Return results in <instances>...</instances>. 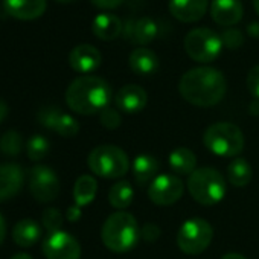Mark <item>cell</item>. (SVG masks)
<instances>
[{"label": "cell", "mask_w": 259, "mask_h": 259, "mask_svg": "<svg viewBox=\"0 0 259 259\" xmlns=\"http://www.w3.org/2000/svg\"><path fill=\"white\" fill-rule=\"evenodd\" d=\"M227 82L224 75L209 66H200L188 70L179 82L182 98L197 107H213L226 95Z\"/></svg>", "instance_id": "cell-1"}, {"label": "cell", "mask_w": 259, "mask_h": 259, "mask_svg": "<svg viewBox=\"0 0 259 259\" xmlns=\"http://www.w3.org/2000/svg\"><path fill=\"white\" fill-rule=\"evenodd\" d=\"M111 85L99 76L82 75L73 79L66 90V104L78 114L101 113L111 101Z\"/></svg>", "instance_id": "cell-2"}, {"label": "cell", "mask_w": 259, "mask_h": 259, "mask_svg": "<svg viewBox=\"0 0 259 259\" xmlns=\"http://www.w3.org/2000/svg\"><path fill=\"white\" fill-rule=\"evenodd\" d=\"M141 238L138 220L125 210L111 213L102 224L101 239L104 245L114 253L133 250Z\"/></svg>", "instance_id": "cell-3"}, {"label": "cell", "mask_w": 259, "mask_h": 259, "mask_svg": "<svg viewBox=\"0 0 259 259\" xmlns=\"http://www.w3.org/2000/svg\"><path fill=\"white\" fill-rule=\"evenodd\" d=\"M204 147L220 157H235L244 150V135L230 122H217L210 125L203 136Z\"/></svg>", "instance_id": "cell-4"}, {"label": "cell", "mask_w": 259, "mask_h": 259, "mask_svg": "<svg viewBox=\"0 0 259 259\" xmlns=\"http://www.w3.org/2000/svg\"><path fill=\"white\" fill-rule=\"evenodd\" d=\"M188 191L197 203L213 206L224 198L226 180L213 168H198L188 179Z\"/></svg>", "instance_id": "cell-5"}, {"label": "cell", "mask_w": 259, "mask_h": 259, "mask_svg": "<svg viewBox=\"0 0 259 259\" xmlns=\"http://www.w3.org/2000/svg\"><path fill=\"white\" fill-rule=\"evenodd\" d=\"M90 171L102 179H120L130 169V159L116 145H99L87 157Z\"/></svg>", "instance_id": "cell-6"}, {"label": "cell", "mask_w": 259, "mask_h": 259, "mask_svg": "<svg viewBox=\"0 0 259 259\" xmlns=\"http://www.w3.org/2000/svg\"><path fill=\"white\" fill-rule=\"evenodd\" d=\"M183 48L188 57L197 63H212L215 61L224 45L221 35L209 28H195L189 31L183 40Z\"/></svg>", "instance_id": "cell-7"}, {"label": "cell", "mask_w": 259, "mask_h": 259, "mask_svg": "<svg viewBox=\"0 0 259 259\" xmlns=\"http://www.w3.org/2000/svg\"><path fill=\"white\" fill-rule=\"evenodd\" d=\"M213 229L203 218H191L177 232V245L186 254H200L212 242Z\"/></svg>", "instance_id": "cell-8"}, {"label": "cell", "mask_w": 259, "mask_h": 259, "mask_svg": "<svg viewBox=\"0 0 259 259\" xmlns=\"http://www.w3.org/2000/svg\"><path fill=\"white\" fill-rule=\"evenodd\" d=\"M29 189L37 201L51 203L60 194V179L52 168L37 165L29 172Z\"/></svg>", "instance_id": "cell-9"}, {"label": "cell", "mask_w": 259, "mask_h": 259, "mask_svg": "<svg viewBox=\"0 0 259 259\" xmlns=\"http://www.w3.org/2000/svg\"><path fill=\"white\" fill-rule=\"evenodd\" d=\"M183 191L185 185L182 179L171 174H162L150 185L148 197L157 206H171L182 198Z\"/></svg>", "instance_id": "cell-10"}, {"label": "cell", "mask_w": 259, "mask_h": 259, "mask_svg": "<svg viewBox=\"0 0 259 259\" xmlns=\"http://www.w3.org/2000/svg\"><path fill=\"white\" fill-rule=\"evenodd\" d=\"M43 253L46 259H79L81 245L70 233L58 230L46 236L43 242Z\"/></svg>", "instance_id": "cell-11"}, {"label": "cell", "mask_w": 259, "mask_h": 259, "mask_svg": "<svg viewBox=\"0 0 259 259\" xmlns=\"http://www.w3.org/2000/svg\"><path fill=\"white\" fill-rule=\"evenodd\" d=\"M38 122L63 138H73L79 132L78 120L55 105H46L38 111Z\"/></svg>", "instance_id": "cell-12"}, {"label": "cell", "mask_w": 259, "mask_h": 259, "mask_svg": "<svg viewBox=\"0 0 259 259\" xmlns=\"http://www.w3.org/2000/svg\"><path fill=\"white\" fill-rule=\"evenodd\" d=\"M159 34V26L151 17H141L128 20L123 26V37L133 45H139L144 48L145 45L151 43Z\"/></svg>", "instance_id": "cell-13"}, {"label": "cell", "mask_w": 259, "mask_h": 259, "mask_svg": "<svg viewBox=\"0 0 259 259\" xmlns=\"http://www.w3.org/2000/svg\"><path fill=\"white\" fill-rule=\"evenodd\" d=\"M25 172L17 163L0 165V203L13 200L23 188Z\"/></svg>", "instance_id": "cell-14"}, {"label": "cell", "mask_w": 259, "mask_h": 259, "mask_svg": "<svg viewBox=\"0 0 259 259\" xmlns=\"http://www.w3.org/2000/svg\"><path fill=\"white\" fill-rule=\"evenodd\" d=\"M147 102H148V95L138 84H126L120 87L114 96L116 107L126 114H135L142 111Z\"/></svg>", "instance_id": "cell-15"}, {"label": "cell", "mask_w": 259, "mask_h": 259, "mask_svg": "<svg viewBox=\"0 0 259 259\" xmlns=\"http://www.w3.org/2000/svg\"><path fill=\"white\" fill-rule=\"evenodd\" d=\"M101 52L92 45H78L69 54L70 67L82 75L95 72L101 66Z\"/></svg>", "instance_id": "cell-16"}, {"label": "cell", "mask_w": 259, "mask_h": 259, "mask_svg": "<svg viewBox=\"0 0 259 259\" xmlns=\"http://www.w3.org/2000/svg\"><path fill=\"white\" fill-rule=\"evenodd\" d=\"M244 8L241 0H212L210 17L212 20L224 28H230L242 20Z\"/></svg>", "instance_id": "cell-17"}, {"label": "cell", "mask_w": 259, "mask_h": 259, "mask_svg": "<svg viewBox=\"0 0 259 259\" xmlns=\"http://www.w3.org/2000/svg\"><path fill=\"white\" fill-rule=\"evenodd\" d=\"M209 0H169L168 8L174 19L182 23H195L207 11Z\"/></svg>", "instance_id": "cell-18"}, {"label": "cell", "mask_w": 259, "mask_h": 259, "mask_svg": "<svg viewBox=\"0 0 259 259\" xmlns=\"http://www.w3.org/2000/svg\"><path fill=\"white\" fill-rule=\"evenodd\" d=\"M5 11L17 20H35L46 11L48 0H4Z\"/></svg>", "instance_id": "cell-19"}, {"label": "cell", "mask_w": 259, "mask_h": 259, "mask_svg": "<svg viewBox=\"0 0 259 259\" xmlns=\"http://www.w3.org/2000/svg\"><path fill=\"white\" fill-rule=\"evenodd\" d=\"M92 31L96 38L102 41H111L123 34V23L116 14L102 13L95 17L92 23Z\"/></svg>", "instance_id": "cell-20"}, {"label": "cell", "mask_w": 259, "mask_h": 259, "mask_svg": "<svg viewBox=\"0 0 259 259\" xmlns=\"http://www.w3.org/2000/svg\"><path fill=\"white\" fill-rule=\"evenodd\" d=\"M130 69L141 76H148L157 72L160 61L154 51L148 48H136L128 58Z\"/></svg>", "instance_id": "cell-21"}, {"label": "cell", "mask_w": 259, "mask_h": 259, "mask_svg": "<svg viewBox=\"0 0 259 259\" xmlns=\"http://www.w3.org/2000/svg\"><path fill=\"white\" fill-rule=\"evenodd\" d=\"M41 238V227L35 220L25 218L16 223L13 227V239L19 247L29 248L35 245Z\"/></svg>", "instance_id": "cell-22"}, {"label": "cell", "mask_w": 259, "mask_h": 259, "mask_svg": "<svg viewBox=\"0 0 259 259\" xmlns=\"http://www.w3.org/2000/svg\"><path fill=\"white\" fill-rule=\"evenodd\" d=\"M159 162L156 157L150 156V154H141L133 160L132 169H133V176L135 180L139 186H147L151 185L159 172Z\"/></svg>", "instance_id": "cell-23"}, {"label": "cell", "mask_w": 259, "mask_h": 259, "mask_svg": "<svg viewBox=\"0 0 259 259\" xmlns=\"http://www.w3.org/2000/svg\"><path fill=\"white\" fill-rule=\"evenodd\" d=\"M169 166L179 176H191L197 169V156L185 147H179L169 154Z\"/></svg>", "instance_id": "cell-24"}, {"label": "cell", "mask_w": 259, "mask_h": 259, "mask_svg": "<svg viewBox=\"0 0 259 259\" xmlns=\"http://www.w3.org/2000/svg\"><path fill=\"white\" fill-rule=\"evenodd\" d=\"M98 192V182L92 176H81L76 179L73 185V200L75 204L79 207H84L90 204Z\"/></svg>", "instance_id": "cell-25"}, {"label": "cell", "mask_w": 259, "mask_h": 259, "mask_svg": "<svg viewBox=\"0 0 259 259\" xmlns=\"http://www.w3.org/2000/svg\"><path fill=\"white\" fill-rule=\"evenodd\" d=\"M133 198H135V189L126 180L116 182L108 191V203L117 210L126 209L133 203Z\"/></svg>", "instance_id": "cell-26"}, {"label": "cell", "mask_w": 259, "mask_h": 259, "mask_svg": "<svg viewBox=\"0 0 259 259\" xmlns=\"http://www.w3.org/2000/svg\"><path fill=\"white\" fill-rule=\"evenodd\" d=\"M251 166L245 159H233L227 166V179L235 188L247 186L251 180Z\"/></svg>", "instance_id": "cell-27"}, {"label": "cell", "mask_w": 259, "mask_h": 259, "mask_svg": "<svg viewBox=\"0 0 259 259\" xmlns=\"http://www.w3.org/2000/svg\"><path fill=\"white\" fill-rule=\"evenodd\" d=\"M0 150L5 156L17 157L23 151V138L16 130H10L5 132L0 138Z\"/></svg>", "instance_id": "cell-28"}, {"label": "cell", "mask_w": 259, "mask_h": 259, "mask_svg": "<svg viewBox=\"0 0 259 259\" xmlns=\"http://www.w3.org/2000/svg\"><path fill=\"white\" fill-rule=\"evenodd\" d=\"M49 150H51L49 141L41 135H34L32 138H29L26 144V153H28L29 160L32 162L43 160L49 154Z\"/></svg>", "instance_id": "cell-29"}, {"label": "cell", "mask_w": 259, "mask_h": 259, "mask_svg": "<svg viewBox=\"0 0 259 259\" xmlns=\"http://www.w3.org/2000/svg\"><path fill=\"white\" fill-rule=\"evenodd\" d=\"M43 226L45 229L49 232V233H54V232H58L61 230V226H63V215L58 209L55 207H49L43 212Z\"/></svg>", "instance_id": "cell-30"}, {"label": "cell", "mask_w": 259, "mask_h": 259, "mask_svg": "<svg viewBox=\"0 0 259 259\" xmlns=\"http://www.w3.org/2000/svg\"><path fill=\"white\" fill-rule=\"evenodd\" d=\"M99 122L107 130H116V128L120 126L122 117H120V113L116 108L107 107L99 113Z\"/></svg>", "instance_id": "cell-31"}, {"label": "cell", "mask_w": 259, "mask_h": 259, "mask_svg": "<svg viewBox=\"0 0 259 259\" xmlns=\"http://www.w3.org/2000/svg\"><path fill=\"white\" fill-rule=\"evenodd\" d=\"M221 40L227 49H238L244 43V34L238 28H227L221 32Z\"/></svg>", "instance_id": "cell-32"}, {"label": "cell", "mask_w": 259, "mask_h": 259, "mask_svg": "<svg viewBox=\"0 0 259 259\" xmlns=\"http://www.w3.org/2000/svg\"><path fill=\"white\" fill-rule=\"evenodd\" d=\"M247 89L254 99H259V64L253 66L247 73Z\"/></svg>", "instance_id": "cell-33"}, {"label": "cell", "mask_w": 259, "mask_h": 259, "mask_svg": "<svg viewBox=\"0 0 259 259\" xmlns=\"http://www.w3.org/2000/svg\"><path fill=\"white\" fill-rule=\"evenodd\" d=\"M160 233H162L160 227H159L157 224H154V223H147V224L141 229V236H142L145 241H148V242L157 241V239L160 238Z\"/></svg>", "instance_id": "cell-34"}, {"label": "cell", "mask_w": 259, "mask_h": 259, "mask_svg": "<svg viewBox=\"0 0 259 259\" xmlns=\"http://www.w3.org/2000/svg\"><path fill=\"white\" fill-rule=\"evenodd\" d=\"M90 2L99 10H116L123 4V0H90Z\"/></svg>", "instance_id": "cell-35"}, {"label": "cell", "mask_w": 259, "mask_h": 259, "mask_svg": "<svg viewBox=\"0 0 259 259\" xmlns=\"http://www.w3.org/2000/svg\"><path fill=\"white\" fill-rule=\"evenodd\" d=\"M66 217L70 223H76L81 217H82V212H81V207L79 206H70L66 212Z\"/></svg>", "instance_id": "cell-36"}, {"label": "cell", "mask_w": 259, "mask_h": 259, "mask_svg": "<svg viewBox=\"0 0 259 259\" xmlns=\"http://www.w3.org/2000/svg\"><path fill=\"white\" fill-rule=\"evenodd\" d=\"M247 34H248L251 38H257V40H259V22H251V23L247 26Z\"/></svg>", "instance_id": "cell-37"}, {"label": "cell", "mask_w": 259, "mask_h": 259, "mask_svg": "<svg viewBox=\"0 0 259 259\" xmlns=\"http://www.w3.org/2000/svg\"><path fill=\"white\" fill-rule=\"evenodd\" d=\"M8 113H10L8 104H7L4 99H0V123H2V122L8 117Z\"/></svg>", "instance_id": "cell-38"}, {"label": "cell", "mask_w": 259, "mask_h": 259, "mask_svg": "<svg viewBox=\"0 0 259 259\" xmlns=\"http://www.w3.org/2000/svg\"><path fill=\"white\" fill-rule=\"evenodd\" d=\"M7 236V224H5V220L2 218V215H0V244L4 242Z\"/></svg>", "instance_id": "cell-39"}, {"label": "cell", "mask_w": 259, "mask_h": 259, "mask_svg": "<svg viewBox=\"0 0 259 259\" xmlns=\"http://www.w3.org/2000/svg\"><path fill=\"white\" fill-rule=\"evenodd\" d=\"M250 113L251 114H259V99H254L250 104Z\"/></svg>", "instance_id": "cell-40"}, {"label": "cell", "mask_w": 259, "mask_h": 259, "mask_svg": "<svg viewBox=\"0 0 259 259\" xmlns=\"http://www.w3.org/2000/svg\"><path fill=\"white\" fill-rule=\"evenodd\" d=\"M221 259H247V257L239 253H226Z\"/></svg>", "instance_id": "cell-41"}, {"label": "cell", "mask_w": 259, "mask_h": 259, "mask_svg": "<svg viewBox=\"0 0 259 259\" xmlns=\"http://www.w3.org/2000/svg\"><path fill=\"white\" fill-rule=\"evenodd\" d=\"M11 259H32V256L28 254V253H17V254H14Z\"/></svg>", "instance_id": "cell-42"}, {"label": "cell", "mask_w": 259, "mask_h": 259, "mask_svg": "<svg viewBox=\"0 0 259 259\" xmlns=\"http://www.w3.org/2000/svg\"><path fill=\"white\" fill-rule=\"evenodd\" d=\"M253 8H254V13L259 16V0H253Z\"/></svg>", "instance_id": "cell-43"}, {"label": "cell", "mask_w": 259, "mask_h": 259, "mask_svg": "<svg viewBox=\"0 0 259 259\" xmlns=\"http://www.w3.org/2000/svg\"><path fill=\"white\" fill-rule=\"evenodd\" d=\"M58 4H69V2H73V0H55Z\"/></svg>", "instance_id": "cell-44"}]
</instances>
